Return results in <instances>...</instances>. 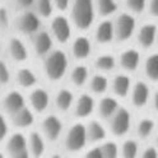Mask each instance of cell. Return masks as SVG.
<instances>
[{"instance_id":"1","label":"cell","mask_w":158,"mask_h":158,"mask_svg":"<svg viewBox=\"0 0 158 158\" xmlns=\"http://www.w3.org/2000/svg\"><path fill=\"white\" fill-rule=\"evenodd\" d=\"M94 10L92 0H74L73 19L78 28L87 29L93 22Z\"/></svg>"},{"instance_id":"2","label":"cell","mask_w":158,"mask_h":158,"mask_svg":"<svg viewBox=\"0 0 158 158\" xmlns=\"http://www.w3.org/2000/svg\"><path fill=\"white\" fill-rule=\"evenodd\" d=\"M66 66H68V60L65 54L60 50H57L47 56L45 61V72L51 81H59L65 74Z\"/></svg>"},{"instance_id":"3","label":"cell","mask_w":158,"mask_h":158,"mask_svg":"<svg viewBox=\"0 0 158 158\" xmlns=\"http://www.w3.org/2000/svg\"><path fill=\"white\" fill-rule=\"evenodd\" d=\"M87 140V133H85V127L82 124H75L70 127L66 139H65V145L70 152H77L81 151L84 147Z\"/></svg>"},{"instance_id":"4","label":"cell","mask_w":158,"mask_h":158,"mask_svg":"<svg viewBox=\"0 0 158 158\" xmlns=\"http://www.w3.org/2000/svg\"><path fill=\"white\" fill-rule=\"evenodd\" d=\"M135 29V19L129 14H121L116 21L115 32L120 41L130 38Z\"/></svg>"},{"instance_id":"5","label":"cell","mask_w":158,"mask_h":158,"mask_svg":"<svg viewBox=\"0 0 158 158\" xmlns=\"http://www.w3.org/2000/svg\"><path fill=\"white\" fill-rule=\"evenodd\" d=\"M111 121V130L115 135H124L130 127V114L125 108H120L114 112Z\"/></svg>"},{"instance_id":"6","label":"cell","mask_w":158,"mask_h":158,"mask_svg":"<svg viewBox=\"0 0 158 158\" xmlns=\"http://www.w3.org/2000/svg\"><path fill=\"white\" fill-rule=\"evenodd\" d=\"M8 152L13 158H27L28 152L26 147V139L22 134H13L8 142Z\"/></svg>"},{"instance_id":"7","label":"cell","mask_w":158,"mask_h":158,"mask_svg":"<svg viewBox=\"0 0 158 158\" xmlns=\"http://www.w3.org/2000/svg\"><path fill=\"white\" fill-rule=\"evenodd\" d=\"M61 127H63V125H61L60 120L54 115L47 116L42 123L44 133H45L47 139L51 140V142L56 140L59 138V135H60V133H61Z\"/></svg>"},{"instance_id":"8","label":"cell","mask_w":158,"mask_h":158,"mask_svg":"<svg viewBox=\"0 0 158 158\" xmlns=\"http://www.w3.org/2000/svg\"><path fill=\"white\" fill-rule=\"evenodd\" d=\"M52 32L57 41L60 42H66L69 37H70V26H69L68 19L64 17H56L51 23Z\"/></svg>"},{"instance_id":"9","label":"cell","mask_w":158,"mask_h":158,"mask_svg":"<svg viewBox=\"0 0 158 158\" xmlns=\"http://www.w3.org/2000/svg\"><path fill=\"white\" fill-rule=\"evenodd\" d=\"M139 60H140V56L136 50H126L120 56L121 66L125 69V70H129V72L135 70L138 68V65H139Z\"/></svg>"},{"instance_id":"10","label":"cell","mask_w":158,"mask_h":158,"mask_svg":"<svg viewBox=\"0 0 158 158\" xmlns=\"http://www.w3.org/2000/svg\"><path fill=\"white\" fill-rule=\"evenodd\" d=\"M38 27H40V21L37 15L32 12L24 13L19 19V28L24 33H33L38 29Z\"/></svg>"},{"instance_id":"11","label":"cell","mask_w":158,"mask_h":158,"mask_svg":"<svg viewBox=\"0 0 158 158\" xmlns=\"http://www.w3.org/2000/svg\"><path fill=\"white\" fill-rule=\"evenodd\" d=\"M3 105H4V108H5L8 112L14 114L15 111L19 110V108L23 107L24 101H23V97H22L21 93L13 91V92L8 93V94L5 96L4 101H3Z\"/></svg>"},{"instance_id":"12","label":"cell","mask_w":158,"mask_h":158,"mask_svg":"<svg viewBox=\"0 0 158 158\" xmlns=\"http://www.w3.org/2000/svg\"><path fill=\"white\" fill-rule=\"evenodd\" d=\"M149 97V89L144 82H138L133 91V103L136 107H142L147 103Z\"/></svg>"},{"instance_id":"13","label":"cell","mask_w":158,"mask_h":158,"mask_svg":"<svg viewBox=\"0 0 158 158\" xmlns=\"http://www.w3.org/2000/svg\"><path fill=\"white\" fill-rule=\"evenodd\" d=\"M156 33H157V28L154 24H145L140 28L139 31V42L143 47H151L154 44L156 40Z\"/></svg>"},{"instance_id":"14","label":"cell","mask_w":158,"mask_h":158,"mask_svg":"<svg viewBox=\"0 0 158 158\" xmlns=\"http://www.w3.org/2000/svg\"><path fill=\"white\" fill-rule=\"evenodd\" d=\"M96 38L100 44H107L114 38V26L110 21H105L98 26L96 31Z\"/></svg>"},{"instance_id":"15","label":"cell","mask_w":158,"mask_h":158,"mask_svg":"<svg viewBox=\"0 0 158 158\" xmlns=\"http://www.w3.org/2000/svg\"><path fill=\"white\" fill-rule=\"evenodd\" d=\"M93 106H94V102H93L91 96H88V94L81 96V97H79V100H78L77 107H75L77 116H79V117L88 116L93 111Z\"/></svg>"},{"instance_id":"16","label":"cell","mask_w":158,"mask_h":158,"mask_svg":"<svg viewBox=\"0 0 158 158\" xmlns=\"http://www.w3.org/2000/svg\"><path fill=\"white\" fill-rule=\"evenodd\" d=\"M31 103L37 112H42L48 105V94L44 89H35L31 93Z\"/></svg>"},{"instance_id":"17","label":"cell","mask_w":158,"mask_h":158,"mask_svg":"<svg viewBox=\"0 0 158 158\" xmlns=\"http://www.w3.org/2000/svg\"><path fill=\"white\" fill-rule=\"evenodd\" d=\"M91 52V44L89 40L85 37L77 38L73 44V55L77 59H84Z\"/></svg>"},{"instance_id":"18","label":"cell","mask_w":158,"mask_h":158,"mask_svg":"<svg viewBox=\"0 0 158 158\" xmlns=\"http://www.w3.org/2000/svg\"><path fill=\"white\" fill-rule=\"evenodd\" d=\"M51 46H52V40L48 33L41 32L35 37V50L37 51L38 55H45L46 52H48Z\"/></svg>"},{"instance_id":"19","label":"cell","mask_w":158,"mask_h":158,"mask_svg":"<svg viewBox=\"0 0 158 158\" xmlns=\"http://www.w3.org/2000/svg\"><path fill=\"white\" fill-rule=\"evenodd\" d=\"M13 123L19 127H27L33 123V115L28 108L22 107V108H19L18 111L14 112Z\"/></svg>"},{"instance_id":"20","label":"cell","mask_w":158,"mask_h":158,"mask_svg":"<svg viewBox=\"0 0 158 158\" xmlns=\"http://www.w3.org/2000/svg\"><path fill=\"white\" fill-rule=\"evenodd\" d=\"M10 55L15 61H24L27 59V50L23 42L18 38H12L10 40Z\"/></svg>"},{"instance_id":"21","label":"cell","mask_w":158,"mask_h":158,"mask_svg":"<svg viewBox=\"0 0 158 158\" xmlns=\"http://www.w3.org/2000/svg\"><path fill=\"white\" fill-rule=\"evenodd\" d=\"M85 133L88 135V138L92 140V142H100L102 140L105 135H106V131L103 129V126L97 123V121H91L88 127L85 129Z\"/></svg>"},{"instance_id":"22","label":"cell","mask_w":158,"mask_h":158,"mask_svg":"<svg viewBox=\"0 0 158 158\" xmlns=\"http://www.w3.org/2000/svg\"><path fill=\"white\" fill-rule=\"evenodd\" d=\"M129 87H130V81L129 78L125 75H117L114 79V92L120 96V97H125L129 92Z\"/></svg>"},{"instance_id":"23","label":"cell","mask_w":158,"mask_h":158,"mask_svg":"<svg viewBox=\"0 0 158 158\" xmlns=\"http://www.w3.org/2000/svg\"><path fill=\"white\" fill-rule=\"evenodd\" d=\"M29 149H31L32 156L35 157H40L44 151H45V144L41 135L38 133H32L31 136H29Z\"/></svg>"},{"instance_id":"24","label":"cell","mask_w":158,"mask_h":158,"mask_svg":"<svg viewBox=\"0 0 158 158\" xmlns=\"http://www.w3.org/2000/svg\"><path fill=\"white\" fill-rule=\"evenodd\" d=\"M117 110V102L114 98L106 97L100 103V114L102 117H110Z\"/></svg>"},{"instance_id":"25","label":"cell","mask_w":158,"mask_h":158,"mask_svg":"<svg viewBox=\"0 0 158 158\" xmlns=\"http://www.w3.org/2000/svg\"><path fill=\"white\" fill-rule=\"evenodd\" d=\"M73 102V93L68 89H61L56 96V105L63 111H66L72 106Z\"/></svg>"},{"instance_id":"26","label":"cell","mask_w":158,"mask_h":158,"mask_svg":"<svg viewBox=\"0 0 158 158\" xmlns=\"http://www.w3.org/2000/svg\"><path fill=\"white\" fill-rule=\"evenodd\" d=\"M145 73L152 81L158 79V56L156 54L151 55L145 61Z\"/></svg>"},{"instance_id":"27","label":"cell","mask_w":158,"mask_h":158,"mask_svg":"<svg viewBox=\"0 0 158 158\" xmlns=\"http://www.w3.org/2000/svg\"><path fill=\"white\" fill-rule=\"evenodd\" d=\"M18 82L22 87H32L36 84V75L29 69H21L18 72Z\"/></svg>"},{"instance_id":"28","label":"cell","mask_w":158,"mask_h":158,"mask_svg":"<svg viewBox=\"0 0 158 158\" xmlns=\"http://www.w3.org/2000/svg\"><path fill=\"white\" fill-rule=\"evenodd\" d=\"M87 77H88V70L87 68L83 65H79L77 66L73 73H72V81L75 85H82L84 84V82L87 81Z\"/></svg>"},{"instance_id":"29","label":"cell","mask_w":158,"mask_h":158,"mask_svg":"<svg viewBox=\"0 0 158 158\" xmlns=\"http://www.w3.org/2000/svg\"><path fill=\"white\" fill-rule=\"evenodd\" d=\"M117 9L115 0H98V10L102 15H110Z\"/></svg>"},{"instance_id":"30","label":"cell","mask_w":158,"mask_h":158,"mask_svg":"<svg viewBox=\"0 0 158 158\" xmlns=\"http://www.w3.org/2000/svg\"><path fill=\"white\" fill-rule=\"evenodd\" d=\"M96 66L100 70H111L115 66V59L111 55H102L97 59Z\"/></svg>"},{"instance_id":"31","label":"cell","mask_w":158,"mask_h":158,"mask_svg":"<svg viewBox=\"0 0 158 158\" xmlns=\"http://www.w3.org/2000/svg\"><path fill=\"white\" fill-rule=\"evenodd\" d=\"M107 88V79L103 75H96L93 77L91 82V89L96 93H102Z\"/></svg>"},{"instance_id":"32","label":"cell","mask_w":158,"mask_h":158,"mask_svg":"<svg viewBox=\"0 0 158 158\" xmlns=\"http://www.w3.org/2000/svg\"><path fill=\"white\" fill-rule=\"evenodd\" d=\"M153 129H154V123L152 120H149V118H144V120H142L139 123V125H138V133H139V135L142 138L149 136L151 133L153 131Z\"/></svg>"},{"instance_id":"33","label":"cell","mask_w":158,"mask_h":158,"mask_svg":"<svg viewBox=\"0 0 158 158\" xmlns=\"http://www.w3.org/2000/svg\"><path fill=\"white\" fill-rule=\"evenodd\" d=\"M37 10L40 15L45 18L50 17L52 13V2L51 0H37Z\"/></svg>"},{"instance_id":"34","label":"cell","mask_w":158,"mask_h":158,"mask_svg":"<svg viewBox=\"0 0 158 158\" xmlns=\"http://www.w3.org/2000/svg\"><path fill=\"white\" fill-rule=\"evenodd\" d=\"M138 153V144L134 140H126L123 145V156L125 158H134Z\"/></svg>"},{"instance_id":"35","label":"cell","mask_w":158,"mask_h":158,"mask_svg":"<svg viewBox=\"0 0 158 158\" xmlns=\"http://www.w3.org/2000/svg\"><path fill=\"white\" fill-rule=\"evenodd\" d=\"M102 157L105 158H115L117 156V145L112 142H107L101 147Z\"/></svg>"},{"instance_id":"36","label":"cell","mask_w":158,"mask_h":158,"mask_svg":"<svg viewBox=\"0 0 158 158\" xmlns=\"http://www.w3.org/2000/svg\"><path fill=\"white\" fill-rule=\"evenodd\" d=\"M145 2L147 0H126V5L129 6L133 12L140 13L145 8Z\"/></svg>"},{"instance_id":"37","label":"cell","mask_w":158,"mask_h":158,"mask_svg":"<svg viewBox=\"0 0 158 158\" xmlns=\"http://www.w3.org/2000/svg\"><path fill=\"white\" fill-rule=\"evenodd\" d=\"M9 78H10V74H9L6 64L4 61H0V83L6 84L9 82Z\"/></svg>"},{"instance_id":"38","label":"cell","mask_w":158,"mask_h":158,"mask_svg":"<svg viewBox=\"0 0 158 158\" xmlns=\"http://www.w3.org/2000/svg\"><path fill=\"white\" fill-rule=\"evenodd\" d=\"M85 156L88 158H103L102 157V151H101V147H96V148H92L89 152H87Z\"/></svg>"},{"instance_id":"39","label":"cell","mask_w":158,"mask_h":158,"mask_svg":"<svg viewBox=\"0 0 158 158\" xmlns=\"http://www.w3.org/2000/svg\"><path fill=\"white\" fill-rule=\"evenodd\" d=\"M157 156H158V152L154 147H148L143 152V158H157Z\"/></svg>"},{"instance_id":"40","label":"cell","mask_w":158,"mask_h":158,"mask_svg":"<svg viewBox=\"0 0 158 158\" xmlns=\"http://www.w3.org/2000/svg\"><path fill=\"white\" fill-rule=\"evenodd\" d=\"M6 131H8V129H6V123H5V120H4V117L0 115V142H2L4 138H5Z\"/></svg>"},{"instance_id":"41","label":"cell","mask_w":158,"mask_h":158,"mask_svg":"<svg viewBox=\"0 0 158 158\" xmlns=\"http://www.w3.org/2000/svg\"><path fill=\"white\" fill-rule=\"evenodd\" d=\"M149 12L153 17L158 15V0H151L149 3Z\"/></svg>"},{"instance_id":"42","label":"cell","mask_w":158,"mask_h":158,"mask_svg":"<svg viewBox=\"0 0 158 158\" xmlns=\"http://www.w3.org/2000/svg\"><path fill=\"white\" fill-rule=\"evenodd\" d=\"M0 24L2 26L8 24V12L4 8H0Z\"/></svg>"},{"instance_id":"43","label":"cell","mask_w":158,"mask_h":158,"mask_svg":"<svg viewBox=\"0 0 158 158\" xmlns=\"http://www.w3.org/2000/svg\"><path fill=\"white\" fill-rule=\"evenodd\" d=\"M55 2V5L60 9V10H65L69 5V0H54Z\"/></svg>"},{"instance_id":"44","label":"cell","mask_w":158,"mask_h":158,"mask_svg":"<svg viewBox=\"0 0 158 158\" xmlns=\"http://www.w3.org/2000/svg\"><path fill=\"white\" fill-rule=\"evenodd\" d=\"M33 2L35 0H15V3L21 6H29L33 4Z\"/></svg>"},{"instance_id":"45","label":"cell","mask_w":158,"mask_h":158,"mask_svg":"<svg viewBox=\"0 0 158 158\" xmlns=\"http://www.w3.org/2000/svg\"><path fill=\"white\" fill-rule=\"evenodd\" d=\"M3 157H4V156H3V154H2V153H0V158H3Z\"/></svg>"}]
</instances>
